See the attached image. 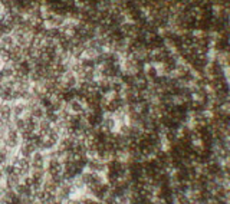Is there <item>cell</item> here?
<instances>
[{"label":"cell","instance_id":"1","mask_svg":"<svg viewBox=\"0 0 230 204\" xmlns=\"http://www.w3.org/2000/svg\"><path fill=\"white\" fill-rule=\"evenodd\" d=\"M86 170L92 171V173H99V174H104L105 170H107V163L102 161V160H99V158H96V157H92V158H89V161H88Z\"/></svg>","mask_w":230,"mask_h":204},{"label":"cell","instance_id":"2","mask_svg":"<svg viewBox=\"0 0 230 204\" xmlns=\"http://www.w3.org/2000/svg\"><path fill=\"white\" fill-rule=\"evenodd\" d=\"M96 91H99L104 96H109L111 94H112L111 79H105V78L98 79V81H96Z\"/></svg>","mask_w":230,"mask_h":204},{"label":"cell","instance_id":"3","mask_svg":"<svg viewBox=\"0 0 230 204\" xmlns=\"http://www.w3.org/2000/svg\"><path fill=\"white\" fill-rule=\"evenodd\" d=\"M66 106L69 108V111H71L72 114H82V115L85 117V112H86V106H85V104L82 102V101L73 99V101H71V102H69Z\"/></svg>","mask_w":230,"mask_h":204}]
</instances>
